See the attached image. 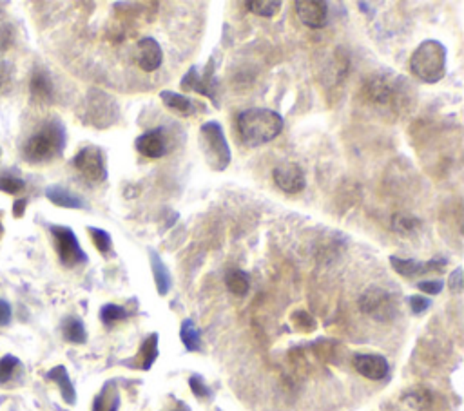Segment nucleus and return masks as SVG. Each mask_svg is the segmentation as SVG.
I'll use <instances>...</instances> for the list:
<instances>
[{
	"label": "nucleus",
	"instance_id": "obj_1",
	"mask_svg": "<svg viewBox=\"0 0 464 411\" xmlns=\"http://www.w3.org/2000/svg\"><path fill=\"white\" fill-rule=\"evenodd\" d=\"M66 149V129L58 120H49L29 136L22 147V155L29 164H47L62 156Z\"/></svg>",
	"mask_w": 464,
	"mask_h": 411
},
{
	"label": "nucleus",
	"instance_id": "obj_2",
	"mask_svg": "<svg viewBox=\"0 0 464 411\" xmlns=\"http://www.w3.org/2000/svg\"><path fill=\"white\" fill-rule=\"evenodd\" d=\"M283 131V118L270 109H247L238 116L239 138L249 147L272 141Z\"/></svg>",
	"mask_w": 464,
	"mask_h": 411
},
{
	"label": "nucleus",
	"instance_id": "obj_3",
	"mask_svg": "<svg viewBox=\"0 0 464 411\" xmlns=\"http://www.w3.org/2000/svg\"><path fill=\"white\" fill-rule=\"evenodd\" d=\"M410 69L421 82L436 84L445 76L446 47L437 40H424L410 58Z\"/></svg>",
	"mask_w": 464,
	"mask_h": 411
},
{
	"label": "nucleus",
	"instance_id": "obj_4",
	"mask_svg": "<svg viewBox=\"0 0 464 411\" xmlns=\"http://www.w3.org/2000/svg\"><path fill=\"white\" fill-rule=\"evenodd\" d=\"M200 149L212 170H225L230 164V149L218 122H207L200 129Z\"/></svg>",
	"mask_w": 464,
	"mask_h": 411
},
{
	"label": "nucleus",
	"instance_id": "obj_5",
	"mask_svg": "<svg viewBox=\"0 0 464 411\" xmlns=\"http://www.w3.org/2000/svg\"><path fill=\"white\" fill-rule=\"evenodd\" d=\"M401 82V78L395 82V76L388 73H375L363 84V96L377 107H397V103L406 96Z\"/></svg>",
	"mask_w": 464,
	"mask_h": 411
},
{
	"label": "nucleus",
	"instance_id": "obj_6",
	"mask_svg": "<svg viewBox=\"0 0 464 411\" xmlns=\"http://www.w3.org/2000/svg\"><path fill=\"white\" fill-rule=\"evenodd\" d=\"M53 239H55V248H57L58 259L64 267L75 268L78 265L87 263V256L82 250L78 243L76 234L69 227H62V225H51L49 227Z\"/></svg>",
	"mask_w": 464,
	"mask_h": 411
},
{
	"label": "nucleus",
	"instance_id": "obj_7",
	"mask_svg": "<svg viewBox=\"0 0 464 411\" xmlns=\"http://www.w3.org/2000/svg\"><path fill=\"white\" fill-rule=\"evenodd\" d=\"M73 167L78 170L82 178L91 183H102L108 180L103 150L94 147V145H87V147L76 152L75 158H73Z\"/></svg>",
	"mask_w": 464,
	"mask_h": 411
},
{
	"label": "nucleus",
	"instance_id": "obj_8",
	"mask_svg": "<svg viewBox=\"0 0 464 411\" xmlns=\"http://www.w3.org/2000/svg\"><path fill=\"white\" fill-rule=\"evenodd\" d=\"M359 308L363 313L377 319V321H390L397 312V303L394 295L379 288V286H370L359 299Z\"/></svg>",
	"mask_w": 464,
	"mask_h": 411
},
{
	"label": "nucleus",
	"instance_id": "obj_9",
	"mask_svg": "<svg viewBox=\"0 0 464 411\" xmlns=\"http://www.w3.org/2000/svg\"><path fill=\"white\" fill-rule=\"evenodd\" d=\"M85 122L91 123L93 127H109L117 120V103L109 94L102 91H91L89 96L85 98Z\"/></svg>",
	"mask_w": 464,
	"mask_h": 411
},
{
	"label": "nucleus",
	"instance_id": "obj_10",
	"mask_svg": "<svg viewBox=\"0 0 464 411\" xmlns=\"http://www.w3.org/2000/svg\"><path fill=\"white\" fill-rule=\"evenodd\" d=\"M214 60H211L207 64V69L203 75L198 73L196 67H191L189 73L183 76L182 80V87L183 91H196L198 94H203V96H209L212 102L218 105V100H216V78H214Z\"/></svg>",
	"mask_w": 464,
	"mask_h": 411
},
{
	"label": "nucleus",
	"instance_id": "obj_11",
	"mask_svg": "<svg viewBox=\"0 0 464 411\" xmlns=\"http://www.w3.org/2000/svg\"><path fill=\"white\" fill-rule=\"evenodd\" d=\"M272 178L277 187L286 194H300L307 185L305 173L298 164H282L277 165L272 173Z\"/></svg>",
	"mask_w": 464,
	"mask_h": 411
},
{
	"label": "nucleus",
	"instance_id": "obj_12",
	"mask_svg": "<svg viewBox=\"0 0 464 411\" xmlns=\"http://www.w3.org/2000/svg\"><path fill=\"white\" fill-rule=\"evenodd\" d=\"M294 6L298 19L301 20V24H305L307 28H323L329 20V6L323 0H298Z\"/></svg>",
	"mask_w": 464,
	"mask_h": 411
},
{
	"label": "nucleus",
	"instance_id": "obj_13",
	"mask_svg": "<svg viewBox=\"0 0 464 411\" xmlns=\"http://www.w3.org/2000/svg\"><path fill=\"white\" fill-rule=\"evenodd\" d=\"M136 62H138L140 69L147 71V73H153L162 66L164 53H162V47L155 38L144 37L138 40V44H136Z\"/></svg>",
	"mask_w": 464,
	"mask_h": 411
},
{
	"label": "nucleus",
	"instance_id": "obj_14",
	"mask_svg": "<svg viewBox=\"0 0 464 411\" xmlns=\"http://www.w3.org/2000/svg\"><path fill=\"white\" fill-rule=\"evenodd\" d=\"M136 150L147 158H162L167 155L169 143H167V136L164 129H153V131L144 132L141 136L136 138Z\"/></svg>",
	"mask_w": 464,
	"mask_h": 411
},
{
	"label": "nucleus",
	"instance_id": "obj_15",
	"mask_svg": "<svg viewBox=\"0 0 464 411\" xmlns=\"http://www.w3.org/2000/svg\"><path fill=\"white\" fill-rule=\"evenodd\" d=\"M390 265L394 267V270L397 272L399 276L415 277L431 270H441V268L446 265V259L439 257V259H431V261L421 263L415 261V259H403V257L392 256L390 257Z\"/></svg>",
	"mask_w": 464,
	"mask_h": 411
},
{
	"label": "nucleus",
	"instance_id": "obj_16",
	"mask_svg": "<svg viewBox=\"0 0 464 411\" xmlns=\"http://www.w3.org/2000/svg\"><path fill=\"white\" fill-rule=\"evenodd\" d=\"M354 368L363 377L370 381H381L388 375V360L375 353H359L354 357Z\"/></svg>",
	"mask_w": 464,
	"mask_h": 411
},
{
	"label": "nucleus",
	"instance_id": "obj_17",
	"mask_svg": "<svg viewBox=\"0 0 464 411\" xmlns=\"http://www.w3.org/2000/svg\"><path fill=\"white\" fill-rule=\"evenodd\" d=\"M29 91L37 102L49 103L55 94V87H53V80L46 69L37 67L31 75V82H29Z\"/></svg>",
	"mask_w": 464,
	"mask_h": 411
},
{
	"label": "nucleus",
	"instance_id": "obj_18",
	"mask_svg": "<svg viewBox=\"0 0 464 411\" xmlns=\"http://www.w3.org/2000/svg\"><path fill=\"white\" fill-rule=\"evenodd\" d=\"M46 198L51 201L53 205L62 207V209H87L85 201L80 196H76L75 192L67 191V189L60 187V185H51V187L46 189Z\"/></svg>",
	"mask_w": 464,
	"mask_h": 411
},
{
	"label": "nucleus",
	"instance_id": "obj_19",
	"mask_svg": "<svg viewBox=\"0 0 464 411\" xmlns=\"http://www.w3.org/2000/svg\"><path fill=\"white\" fill-rule=\"evenodd\" d=\"M46 377L57 384L58 390H60V393H62V399H64L67 404L73 406V404L76 402V392H75V386H73V383H71L66 366H55V368L47 371Z\"/></svg>",
	"mask_w": 464,
	"mask_h": 411
},
{
	"label": "nucleus",
	"instance_id": "obj_20",
	"mask_svg": "<svg viewBox=\"0 0 464 411\" xmlns=\"http://www.w3.org/2000/svg\"><path fill=\"white\" fill-rule=\"evenodd\" d=\"M160 98L165 103V107H169L171 111L178 112L182 116H193L196 112V105L193 100H189L187 96H183L180 93H173V91H162Z\"/></svg>",
	"mask_w": 464,
	"mask_h": 411
},
{
	"label": "nucleus",
	"instance_id": "obj_21",
	"mask_svg": "<svg viewBox=\"0 0 464 411\" xmlns=\"http://www.w3.org/2000/svg\"><path fill=\"white\" fill-rule=\"evenodd\" d=\"M149 259H151V268H153V276H155L156 290H158L160 295H167V292L171 290L173 285V279H171V274L165 267V263L162 261V257L155 252V250H149Z\"/></svg>",
	"mask_w": 464,
	"mask_h": 411
},
{
	"label": "nucleus",
	"instance_id": "obj_22",
	"mask_svg": "<svg viewBox=\"0 0 464 411\" xmlns=\"http://www.w3.org/2000/svg\"><path fill=\"white\" fill-rule=\"evenodd\" d=\"M118 408H120V393L117 384L108 383L94 399L93 411H118Z\"/></svg>",
	"mask_w": 464,
	"mask_h": 411
},
{
	"label": "nucleus",
	"instance_id": "obj_23",
	"mask_svg": "<svg viewBox=\"0 0 464 411\" xmlns=\"http://www.w3.org/2000/svg\"><path fill=\"white\" fill-rule=\"evenodd\" d=\"M156 357H158V335H156V333H151L146 341H144V344H141L138 356H136L135 366L147 371L151 366L155 365Z\"/></svg>",
	"mask_w": 464,
	"mask_h": 411
},
{
	"label": "nucleus",
	"instance_id": "obj_24",
	"mask_svg": "<svg viewBox=\"0 0 464 411\" xmlns=\"http://www.w3.org/2000/svg\"><path fill=\"white\" fill-rule=\"evenodd\" d=\"M62 333H64V339L73 344H84L87 341V332H85V326L82 319L78 317H67L62 324Z\"/></svg>",
	"mask_w": 464,
	"mask_h": 411
},
{
	"label": "nucleus",
	"instance_id": "obj_25",
	"mask_svg": "<svg viewBox=\"0 0 464 411\" xmlns=\"http://www.w3.org/2000/svg\"><path fill=\"white\" fill-rule=\"evenodd\" d=\"M225 285L229 288V292H232L234 295H245L249 292V276L245 274L243 270H238V268H232L225 274Z\"/></svg>",
	"mask_w": 464,
	"mask_h": 411
},
{
	"label": "nucleus",
	"instance_id": "obj_26",
	"mask_svg": "<svg viewBox=\"0 0 464 411\" xmlns=\"http://www.w3.org/2000/svg\"><path fill=\"white\" fill-rule=\"evenodd\" d=\"M180 337H182L183 346H185L189 351L202 350V339H200V332H198V328L194 326V322L191 321V319H185V321L182 322V328H180Z\"/></svg>",
	"mask_w": 464,
	"mask_h": 411
},
{
	"label": "nucleus",
	"instance_id": "obj_27",
	"mask_svg": "<svg viewBox=\"0 0 464 411\" xmlns=\"http://www.w3.org/2000/svg\"><path fill=\"white\" fill-rule=\"evenodd\" d=\"M247 10L252 11L254 15H258V17H274L277 11L282 10V2L280 0H249L247 2Z\"/></svg>",
	"mask_w": 464,
	"mask_h": 411
},
{
	"label": "nucleus",
	"instance_id": "obj_28",
	"mask_svg": "<svg viewBox=\"0 0 464 411\" xmlns=\"http://www.w3.org/2000/svg\"><path fill=\"white\" fill-rule=\"evenodd\" d=\"M24 189H26V182L19 178L17 174L11 173V170L0 173V191L6 192V194H11V196H17Z\"/></svg>",
	"mask_w": 464,
	"mask_h": 411
},
{
	"label": "nucleus",
	"instance_id": "obj_29",
	"mask_svg": "<svg viewBox=\"0 0 464 411\" xmlns=\"http://www.w3.org/2000/svg\"><path fill=\"white\" fill-rule=\"evenodd\" d=\"M87 232H89L93 245L100 254L108 256V254L113 252V241H111V236L105 230L96 229V227H87Z\"/></svg>",
	"mask_w": 464,
	"mask_h": 411
},
{
	"label": "nucleus",
	"instance_id": "obj_30",
	"mask_svg": "<svg viewBox=\"0 0 464 411\" xmlns=\"http://www.w3.org/2000/svg\"><path fill=\"white\" fill-rule=\"evenodd\" d=\"M22 368L20 360L15 356H4L0 359V386H4L15 377L17 369Z\"/></svg>",
	"mask_w": 464,
	"mask_h": 411
},
{
	"label": "nucleus",
	"instance_id": "obj_31",
	"mask_svg": "<svg viewBox=\"0 0 464 411\" xmlns=\"http://www.w3.org/2000/svg\"><path fill=\"white\" fill-rule=\"evenodd\" d=\"M127 315H129L127 310L123 306H118V304H105L100 310V319H102L105 326H111L114 322L123 321V319H127Z\"/></svg>",
	"mask_w": 464,
	"mask_h": 411
},
{
	"label": "nucleus",
	"instance_id": "obj_32",
	"mask_svg": "<svg viewBox=\"0 0 464 411\" xmlns=\"http://www.w3.org/2000/svg\"><path fill=\"white\" fill-rule=\"evenodd\" d=\"M392 227L399 234H410L421 227V221L410 214H395L394 220H392Z\"/></svg>",
	"mask_w": 464,
	"mask_h": 411
},
{
	"label": "nucleus",
	"instance_id": "obj_33",
	"mask_svg": "<svg viewBox=\"0 0 464 411\" xmlns=\"http://www.w3.org/2000/svg\"><path fill=\"white\" fill-rule=\"evenodd\" d=\"M13 87V66L8 60H0V96L8 94Z\"/></svg>",
	"mask_w": 464,
	"mask_h": 411
},
{
	"label": "nucleus",
	"instance_id": "obj_34",
	"mask_svg": "<svg viewBox=\"0 0 464 411\" xmlns=\"http://www.w3.org/2000/svg\"><path fill=\"white\" fill-rule=\"evenodd\" d=\"M292 322H294V326L301 332H312L316 328V321L314 317H310L307 312H295L292 315Z\"/></svg>",
	"mask_w": 464,
	"mask_h": 411
},
{
	"label": "nucleus",
	"instance_id": "obj_35",
	"mask_svg": "<svg viewBox=\"0 0 464 411\" xmlns=\"http://www.w3.org/2000/svg\"><path fill=\"white\" fill-rule=\"evenodd\" d=\"M189 386L193 390V393L196 395L198 399H209L211 397V390L203 383V378L200 375H193V377L189 378Z\"/></svg>",
	"mask_w": 464,
	"mask_h": 411
},
{
	"label": "nucleus",
	"instance_id": "obj_36",
	"mask_svg": "<svg viewBox=\"0 0 464 411\" xmlns=\"http://www.w3.org/2000/svg\"><path fill=\"white\" fill-rule=\"evenodd\" d=\"M442 281H421V283H418V288L421 290V292H424V294L428 295H437L441 294L442 292Z\"/></svg>",
	"mask_w": 464,
	"mask_h": 411
},
{
	"label": "nucleus",
	"instance_id": "obj_37",
	"mask_svg": "<svg viewBox=\"0 0 464 411\" xmlns=\"http://www.w3.org/2000/svg\"><path fill=\"white\" fill-rule=\"evenodd\" d=\"M431 306V301L422 295H412L410 297V308L413 313H424Z\"/></svg>",
	"mask_w": 464,
	"mask_h": 411
},
{
	"label": "nucleus",
	"instance_id": "obj_38",
	"mask_svg": "<svg viewBox=\"0 0 464 411\" xmlns=\"http://www.w3.org/2000/svg\"><path fill=\"white\" fill-rule=\"evenodd\" d=\"M11 322V304L0 299V326H8Z\"/></svg>",
	"mask_w": 464,
	"mask_h": 411
},
{
	"label": "nucleus",
	"instance_id": "obj_39",
	"mask_svg": "<svg viewBox=\"0 0 464 411\" xmlns=\"http://www.w3.org/2000/svg\"><path fill=\"white\" fill-rule=\"evenodd\" d=\"M450 290L454 294H459L463 290V268L454 270V274L450 276Z\"/></svg>",
	"mask_w": 464,
	"mask_h": 411
},
{
	"label": "nucleus",
	"instance_id": "obj_40",
	"mask_svg": "<svg viewBox=\"0 0 464 411\" xmlns=\"http://www.w3.org/2000/svg\"><path fill=\"white\" fill-rule=\"evenodd\" d=\"M26 205H28V200L26 198H20V200L15 201L13 205V216L19 220V218H22L24 212H26Z\"/></svg>",
	"mask_w": 464,
	"mask_h": 411
},
{
	"label": "nucleus",
	"instance_id": "obj_41",
	"mask_svg": "<svg viewBox=\"0 0 464 411\" xmlns=\"http://www.w3.org/2000/svg\"><path fill=\"white\" fill-rule=\"evenodd\" d=\"M173 411H187V410H185V406H183V404H180V410H173Z\"/></svg>",
	"mask_w": 464,
	"mask_h": 411
},
{
	"label": "nucleus",
	"instance_id": "obj_42",
	"mask_svg": "<svg viewBox=\"0 0 464 411\" xmlns=\"http://www.w3.org/2000/svg\"><path fill=\"white\" fill-rule=\"evenodd\" d=\"M0 155H2V152H0Z\"/></svg>",
	"mask_w": 464,
	"mask_h": 411
}]
</instances>
